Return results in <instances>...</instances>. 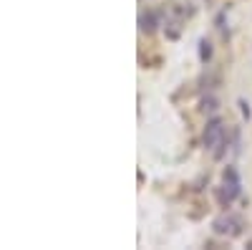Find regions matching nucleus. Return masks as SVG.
Wrapping results in <instances>:
<instances>
[{
  "label": "nucleus",
  "mask_w": 252,
  "mask_h": 250,
  "mask_svg": "<svg viewBox=\"0 0 252 250\" xmlns=\"http://www.w3.org/2000/svg\"><path fill=\"white\" fill-rule=\"evenodd\" d=\"M240 190H242V182H240V175H237V167H224L222 172V182L217 187V202L220 207H229L237 197H240Z\"/></svg>",
  "instance_id": "f257e3e1"
},
{
  "label": "nucleus",
  "mask_w": 252,
  "mask_h": 250,
  "mask_svg": "<svg viewBox=\"0 0 252 250\" xmlns=\"http://www.w3.org/2000/svg\"><path fill=\"white\" fill-rule=\"evenodd\" d=\"M212 227H215V233H217V235L237 238V235H242L245 222H242V217H237V215H232V213H227V215H220V217L212 222Z\"/></svg>",
  "instance_id": "f03ea898"
},
{
  "label": "nucleus",
  "mask_w": 252,
  "mask_h": 250,
  "mask_svg": "<svg viewBox=\"0 0 252 250\" xmlns=\"http://www.w3.org/2000/svg\"><path fill=\"white\" fill-rule=\"evenodd\" d=\"M224 137H227V134H224V121H222L220 116L209 119V121H207V127H204V137H202L204 147H207V149H217V147H220V142H222Z\"/></svg>",
  "instance_id": "7ed1b4c3"
},
{
  "label": "nucleus",
  "mask_w": 252,
  "mask_h": 250,
  "mask_svg": "<svg viewBox=\"0 0 252 250\" xmlns=\"http://www.w3.org/2000/svg\"><path fill=\"white\" fill-rule=\"evenodd\" d=\"M141 31L144 33H154L157 31V26H159V15L154 13V10H146V13H141Z\"/></svg>",
  "instance_id": "20e7f679"
},
{
  "label": "nucleus",
  "mask_w": 252,
  "mask_h": 250,
  "mask_svg": "<svg viewBox=\"0 0 252 250\" xmlns=\"http://www.w3.org/2000/svg\"><path fill=\"white\" fill-rule=\"evenodd\" d=\"M209 58H212V43L207 38H202L199 40V61L202 64H209Z\"/></svg>",
  "instance_id": "39448f33"
},
{
  "label": "nucleus",
  "mask_w": 252,
  "mask_h": 250,
  "mask_svg": "<svg viewBox=\"0 0 252 250\" xmlns=\"http://www.w3.org/2000/svg\"><path fill=\"white\" fill-rule=\"evenodd\" d=\"M240 109H242V116H245V119H250V104H247L245 99H240Z\"/></svg>",
  "instance_id": "423d86ee"
},
{
  "label": "nucleus",
  "mask_w": 252,
  "mask_h": 250,
  "mask_svg": "<svg viewBox=\"0 0 252 250\" xmlns=\"http://www.w3.org/2000/svg\"><path fill=\"white\" fill-rule=\"evenodd\" d=\"M247 248H252V240H250V243H247Z\"/></svg>",
  "instance_id": "0eeeda50"
}]
</instances>
